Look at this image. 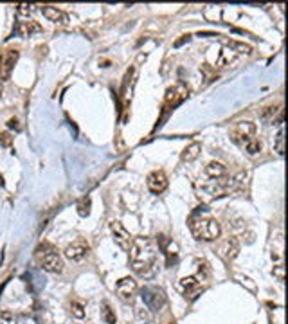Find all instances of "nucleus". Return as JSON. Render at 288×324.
Segmentation results:
<instances>
[{"label": "nucleus", "instance_id": "17", "mask_svg": "<svg viewBox=\"0 0 288 324\" xmlns=\"http://www.w3.org/2000/svg\"><path fill=\"white\" fill-rule=\"evenodd\" d=\"M42 31V25L38 22H20L17 25V33L20 36H33L34 33H40Z\"/></svg>", "mask_w": 288, "mask_h": 324}, {"label": "nucleus", "instance_id": "14", "mask_svg": "<svg viewBox=\"0 0 288 324\" xmlns=\"http://www.w3.org/2000/svg\"><path fill=\"white\" fill-rule=\"evenodd\" d=\"M159 243H161L162 249H164V254H166L168 265H173V263H177V257H178L177 245H175L171 240H168L166 236H161V238H159Z\"/></svg>", "mask_w": 288, "mask_h": 324}, {"label": "nucleus", "instance_id": "28", "mask_svg": "<svg viewBox=\"0 0 288 324\" xmlns=\"http://www.w3.org/2000/svg\"><path fill=\"white\" fill-rule=\"evenodd\" d=\"M13 144V137L9 132H2L0 134V148H9Z\"/></svg>", "mask_w": 288, "mask_h": 324}, {"label": "nucleus", "instance_id": "10", "mask_svg": "<svg viewBox=\"0 0 288 324\" xmlns=\"http://www.w3.org/2000/svg\"><path fill=\"white\" fill-rule=\"evenodd\" d=\"M42 268H44L45 272H50V274H60L63 272V259L60 257V254H56V252H47L44 254L42 257Z\"/></svg>", "mask_w": 288, "mask_h": 324}, {"label": "nucleus", "instance_id": "24", "mask_svg": "<svg viewBox=\"0 0 288 324\" xmlns=\"http://www.w3.org/2000/svg\"><path fill=\"white\" fill-rule=\"evenodd\" d=\"M227 45L231 47V49L236 50V52H245V54H249L250 50H252L247 44H241V42H234V40H229Z\"/></svg>", "mask_w": 288, "mask_h": 324}, {"label": "nucleus", "instance_id": "32", "mask_svg": "<svg viewBox=\"0 0 288 324\" xmlns=\"http://www.w3.org/2000/svg\"><path fill=\"white\" fill-rule=\"evenodd\" d=\"M274 274H276L279 279H283V278H285V274H283V268H276V270H274Z\"/></svg>", "mask_w": 288, "mask_h": 324}, {"label": "nucleus", "instance_id": "20", "mask_svg": "<svg viewBox=\"0 0 288 324\" xmlns=\"http://www.w3.org/2000/svg\"><path fill=\"white\" fill-rule=\"evenodd\" d=\"M243 148L249 155H258V153L261 151V142L258 139H250L249 142H245Z\"/></svg>", "mask_w": 288, "mask_h": 324}, {"label": "nucleus", "instance_id": "1", "mask_svg": "<svg viewBox=\"0 0 288 324\" xmlns=\"http://www.w3.org/2000/svg\"><path fill=\"white\" fill-rule=\"evenodd\" d=\"M157 257V247L150 238H135L130 245V267L135 274L150 276Z\"/></svg>", "mask_w": 288, "mask_h": 324}, {"label": "nucleus", "instance_id": "25", "mask_svg": "<svg viewBox=\"0 0 288 324\" xmlns=\"http://www.w3.org/2000/svg\"><path fill=\"white\" fill-rule=\"evenodd\" d=\"M276 151L279 155L285 153V130L283 128H279V132L276 135Z\"/></svg>", "mask_w": 288, "mask_h": 324}, {"label": "nucleus", "instance_id": "9", "mask_svg": "<svg viewBox=\"0 0 288 324\" xmlns=\"http://www.w3.org/2000/svg\"><path fill=\"white\" fill-rule=\"evenodd\" d=\"M17 62H18V50L17 49H9L4 56L0 58V81L9 79L11 70Z\"/></svg>", "mask_w": 288, "mask_h": 324}, {"label": "nucleus", "instance_id": "30", "mask_svg": "<svg viewBox=\"0 0 288 324\" xmlns=\"http://www.w3.org/2000/svg\"><path fill=\"white\" fill-rule=\"evenodd\" d=\"M189 40H191V36H189V34H184L182 38L177 40V42L173 44V47H180V45H184V44H186V42H189Z\"/></svg>", "mask_w": 288, "mask_h": 324}, {"label": "nucleus", "instance_id": "2", "mask_svg": "<svg viewBox=\"0 0 288 324\" xmlns=\"http://www.w3.org/2000/svg\"><path fill=\"white\" fill-rule=\"evenodd\" d=\"M189 229H191V234L196 238V240H205V241H213L216 238H220L222 234V227L216 222L215 218H211L207 214V209L205 207H198L196 211L191 214L189 218Z\"/></svg>", "mask_w": 288, "mask_h": 324}, {"label": "nucleus", "instance_id": "21", "mask_svg": "<svg viewBox=\"0 0 288 324\" xmlns=\"http://www.w3.org/2000/svg\"><path fill=\"white\" fill-rule=\"evenodd\" d=\"M103 319H105L106 324H116V313H114V310L110 308V304L108 302H103Z\"/></svg>", "mask_w": 288, "mask_h": 324}, {"label": "nucleus", "instance_id": "29", "mask_svg": "<svg viewBox=\"0 0 288 324\" xmlns=\"http://www.w3.org/2000/svg\"><path fill=\"white\" fill-rule=\"evenodd\" d=\"M276 110H277V108H274V106H268L266 110H263V114H261V116H263V117H265V119L274 117V116H276Z\"/></svg>", "mask_w": 288, "mask_h": 324}, {"label": "nucleus", "instance_id": "22", "mask_svg": "<svg viewBox=\"0 0 288 324\" xmlns=\"http://www.w3.org/2000/svg\"><path fill=\"white\" fill-rule=\"evenodd\" d=\"M71 313H72V317L83 319V317H85V306H83V302L72 301V302H71Z\"/></svg>", "mask_w": 288, "mask_h": 324}, {"label": "nucleus", "instance_id": "13", "mask_svg": "<svg viewBox=\"0 0 288 324\" xmlns=\"http://www.w3.org/2000/svg\"><path fill=\"white\" fill-rule=\"evenodd\" d=\"M240 252V241L236 240V238H229V240H225L220 245V249H218V254L225 259V261H233L234 257L238 256Z\"/></svg>", "mask_w": 288, "mask_h": 324}, {"label": "nucleus", "instance_id": "18", "mask_svg": "<svg viewBox=\"0 0 288 324\" xmlns=\"http://www.w3.org/2000/svg\"><path fill=\"white\" fill-rule=\"evenodd\" d=\"M200 151H202V144L200 142H191L189 146L184 148L180 159H182V162H193L194 159H198Z\"/></svg>", "mask_w": 288, "mask_h": 324}, {"label": "nucleus", "instance_id": "15", "mask_svg": "<svg viewBox=\"0 0 288 324\" xmlns=\"http://www.w3.org/2000/svg\"><path fill=\"white\" fill-rule=\"evenodd\" d=\"M180 286H182L184 294H186V297H191V299H194L196 297V294L200 292V281L194 278V276H189V278H184L182 281H180Z\"/></svg>", "mask_w": 288, "mask_h": 324}, {"label": "nucleus", "instance_id": "31", "mask_svg": "<svg viewBox=\"0 0 288 324\" xmlns=\"http://www.w3.org/2000/svg\"><path fill=\"white\" fill-rule=\"evenodd\" d=\"M7 126H9V128H13V130H20V124H18V119H15V117H11L9 119V121H7Z\"/></svg>", "mask_w": 288, "mask_h": 324}, {"label": "nucleus", "instance_id": "3", "mask_svg": "<svg viewBox=\"0 0 288 324\" xmlns=\"http://www.w3.org/2000/svg\"><path fill=\"white\" fill-rule=\"evenodd\" d=\"M189 95V89L186 87V85L178 83L175 85V87H169L166 92V97H164V105H162V116L161 119H159V123H157V126H161L162 121H164V117H166L168 114L171 112L175 106H178L180 103H182L186 97Z\"/></svg>", "mask_w": 288, "mask_h": 324}, {"label": "nucleus", "instance_id": "27", "mask_svg": "<svg viewBox=\"0 0 288 324\" xmlns=\"http://www.w3.org/2000/svg\"><path fill=\"white\" fill-rule=\"evenodd\" d=\"M78 212H79V216H89V212H90V198H83V200L79 202Z\"/></svg>", "mask_w": 288, "mask_h": 324}, {"label": "nucleus", "instance_id": "19", "mask_svg": "<svg viewBox=\"0 0 288 324\" xmlns=\"http://www.w3.org/2000/svg\"><path fill=\"white\" fill-rule=\"evenodd\" d=\"M205 173H207V177H211V179H222V177H225V173H227V168L223 166L222 162H209V164L205 166Z\"/></svg>", "mask_w": 288, "mask_h": 324}, {"label": "nucleus", "instance_id": "33", "mask_svg": "<svg viewBox=\"0 0 288 324\" xmlns=\"http://www.w3.org/2000/svg\"><path fill=\"white\" fill-rule=\"evenodd\" d=\"M2 90H4V87H2V81H0V97H2Z\"/></svg>", "mask_w": 288, "mask_h": 324}, {"label": "nucleus", "instance_id": "8", "mask_svg": "<svg viewBox=\"0 0 288 324\" xmlns=\"http://www.w3.org/2000/svg\"><path fill=\"white\" fill-rule=\"evenodd\" d=\"M110 231L114 234V241L117 245L121 247L122 251H130V245H132V236L124 227H122L121 222H110Z\"/></svg>", "mask_w": 288, "mask_h": 324}, {"label": "nucleus", "instance_id": "23", "mask_svg": "<svg viewBox=\"0 0 288 324\" xmlns=\"http://www.w3.org/2000/svg\"><path fill=\"white\" fill-rule=\"evenodd\" d=\"M0 324H18V317L9 310L0 312Z\"/></svg>", "mask_w": 288, "mask_h": 324}, {"label": "nucleus", "instance_id": "7", "mask_svg": "<svg viewBox=\"0 0 288 324\" xmlns=\"http://www.w3.org/2000/svg\"><path fill=\"white\" fill-rule=\"evenodd\" d=\"M139 286H137V281L133 279V278H122V279L117 281L116 285V292L117 296L121 297L122 301H132L135 294H137Z\"/></svg>", "mask_w": 288, "mask_h": 324}, {"label": "nucleus", "instance_id": "4", "mask_svg": "<svg viewBox=\"0 0 288 324\" xmlns=\"http://www.w3.org/2000/svg\"><path fill=\"white\" fill-rule=\"evenodd\" d=\"M143 301L151 312H159L166 304V294L159 286H146L143 290Z\"/></svg>", "mask_w": 288, "mask_h": 324}, {"label": "nucleus", "instance_id": "5", "mask_svg": "<svg viewBox=\"0 0 288 324\" xmlns=\"http://www.w3.org/2000/svg\"><path fill=\"white\" fill-rule=\"evenodd\" d=\"M89 251H90V245L87 243V241L76 240L65 247L63 254H65V257L67 259H71V261H81V259L89 254Z\"/></svg>", "mask_w": 288, "mask_h": 324}, {"label": "nucleus", "instance_id": "12", "mask_svg": "<svg viewBox=\"0 0 288 324\" xmlns=\"http://www.w3.org/2000/svg\"><path fill=\"white\" fill-rule=\"evenodd\" d=\"M135 67L128 69L126 74H124V79H122V87H121V99H122V105L124 108L128 106V103L132 101V89H133V83H135Z\"/></svg>", "mask_w": 288, "mask_h": 324}, {"label": "nucleus", "instance_id": "16", "mask_svg": "<svg viewBox=\"0 0 288 324\" xmlns=\"http://www.w3.org/2000/svg\"><path fill=\"white\" fill-rule=\"evenodd\" d=\"M42 13H44V17L47 18V20H50V22H54V23H65L67 22L65 13L60 11V9L54 6H44L42 7Z\"/></svg>", "mask_w": 288, "mask_h": 324}, {"label": "nucleus", "instance_id": "6", "mask_svg": "<svg viewBox=\"0 0 288 324\" xmlns=\"http://www.w3.org/2000/svg\"><path fill=\"white\" fill-rule=\"evenodd\" d=\"M254 134H256V126L254 123H250V121H241L234 126L233 130V139L238 142V144L243 146L245 142H249L250 139H254Z\"/></svg>", "mask_w": 288, "mask_h": 324}, {"label": "nucleus", "instance_id": "11", "mask_svg": "<svg viewBox=\"0 0 288 324\" xmlns=\"http://www.w3.org/2000/svg\"><path fill=\"white\" fill-rule=\"evenodd\" d=\"M146 184H148V189H150L151 193L159 195V193H162V191H166V187H168V177L164 175V171L157 169V171H151V173L148 175V180H146Z\"/></svg>", "mask_w": 288, "mask_h": 324}, {"label": "nucleus", "instance_id": "26", "mask_svg": "<svg viewBox=\"0 0 288 324\" xmlns=\"http://www.w3.org/2000/svg\"><path fill=\"white\" fill-rule=\"evenodd\" d=\"M34 11L33 4H17V13L20 17H29Z\"/></svg>", "mask_w": 288, "mask_h": 324}]
</instances>
